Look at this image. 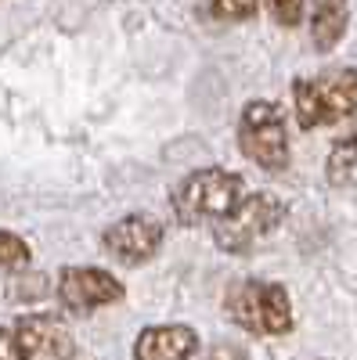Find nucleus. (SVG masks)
<instances>
[{"instance_id":"obj_1","label":"nucleus","mask_w":357,"mask_h":360,"mask_svg":"<svg viewBox=\"0 0 357 360\" xmlns=\"http://www.w3.org/2000/svg\"><path fill=\"white\" fill-rule=\"evenodd\" d=\"M292 98H296V115H300L303 130L346 119L357 112V69H336V72H321L314 79H296Z\"/></svg>"},{"instance_id":"obj_2","label":"nucleus","mask_w":357,"mask_h":360,"mask_svg":"<svg viewBox=\"0 0 357 360\" xmlns=\"http://www.w3.org/2000/svg\"><path fill=\"white\" fill-rule=\"evenodd\" d=\"M238 191L242 180L227 169H199L188 180H181V188L173 191V209L181 224H206V220H224L231 209L238 205Z\"/></svg>"},{"instance_id":"obj_3","label":"nucleus","mask_w":357,"mask_h":360,"mask_svg":"<svg viewBox=\"0 0 357 360\" xmlns=\"http://www.w3.org/2000/svg\"><path fill=\"white\" fill-rule=\"evenodd\" d=\"M227 314L253 335H285L292 328V307L282 285L242 281L227 295Z\"/></svg>"},{"instance_id":"obj_4","label":"nucleus","mask_w":357,"mask_h":360,"mask_svg":"<svg viewBox=\"0 0 357 360\" xmlns=\"http://www.w3.org/2000/svg\"><path fill=\"white\" fill-rule=\"evenodd\" d=\"M238 144L242 152L263 166V169H285L289 166V137H285V119L282 108L271 101H249L242 112V127H238Z\"/></svg>"},{"instance_id":"obj_5","label":"nucleus","mask_w":357,"mask_h":360,"mask_svg":"<svg viewBox=\"0 0 357 360\" xmlns=\"http://www.w3.org/2000/svg\"><path fill=\"white\" fill-rule=\"evenodd\" d=\"M282 217H285V205L275 195L260 191V195L242 198L224 220H217L213 238H217V245L224 252H246L249 245L260 242L263 234H271L282 224Z\"/></svg>"},{"instance_id":"obj_6","label":"nucleus","mask_w":357,"mask_h":360,"mask_svg":"<svg viewBox=\"0 0 357 360\" xmlns=\"http://www.w3.org/2000/svg\"><path fill=\"white\" fill-rule=\"evenodd\" d=\"M58 295L62 303L76 314H91L98 307H108L123 295V285H119L112 274L105 270H94V266H69L62 281H58Z\"/></svg>"},{"instance_id":"obj_7","label":"nucleus","mask_w":357,"mask_h":360,"mask_svg":"<svg viewBox=\"0 0 357 360\" xmlns=\"http://www.w3.org/2000/svg\"><path fill=\"white\" fill-rule=\"evenodd\" d=\"M22 360H73L76 342L58 317H22L15 328Z\"/></svg>"},{"instance_id":"obj_8","label":"nucleus","mask_w":357,"mask_h":360,"mask_svg":"<svg viewBox=\"0 0 357 360\" xmlns=\"http://www.w3.org/2000/svg\"><path fill=\"white\" fill-rule=\"evenodd\" d=\"M159 245H163V224L156 217H144V213L123 217L119 224H112L105 231V249L123 263L152 259Z\"/></svg>"},{"instance_id":"obj_9","label":"nucleus","mask_w":357,"mask_h":360,"mask_svg":"<svg viewBox=\"0 0 357 360\" xmlns=\"http://www.w3.org/2000/svg\"><path fill=\"white\" fill-rule=\"evenodd\" d=\"M199 339L184 324H166V328H144L137 335L134 356L137 360H188L195 353Z\"/></svg>"},{"instance_id":"obj_10","label":"nucleus","mask_w":357,"mask_h":360,"mask_svg":"<svg viewBox=\"0 0 357 360\" xmlns=\"http://www.w3.org/2000/svg\"><path fill=\"white\" fill-rule=\"evenodd\" d=\"M350 18V0H311V37L318 51H332Z\"/></svg>"},{"instance_id":"obj_11","label":"nucleus","mask_w":357,"mask_h":360,"mask_svg":"<svg viewBox=\"0 0 357 360\" xmlns=\"http://www.w3.org/2000/svg\"><path fill=\"white\" fill-rule=\"evenodd\" d=\"M353 173H357V134L346 137V141H339L332 159H329V176L339 180V184H346Z\"/></svg>"},{"instance_id":"obj_12","label":"nucleus","mask_w":357,"mask_h":360,"mask_svg":"<svg viewBox=\"0 0 357 360\" xmlns=\"http://www.w3.org/2000/svg\"><path fill=\"white\" fill-rule=\"evenodd\" d=\"M210 15L220 22H242L256 15V0H210Z\"/></svg>"},{"instance_id":"obj_13","label":"nucleus","mask_w":357,"mask_h":360,"mask_svg":"<svg viewBox=\"0 0 357 360\" xmlns=\"http://www.w3.org/2000/svg\"><path fill=\"white\" fill-rule=\"evenodd\" d=\"M29 263V245L18 234L0 231V266H25Z\"/></svg>"},{"instance_id":"obj_14","label":"nucleus","mask_w":357,"mask_h":360,"mask_svg":"<svg viewBox=\"0 0 357 360\" xmlns=\"http://www.w3.org/2000/svg\"><path fill=\"white\" fill-rule=\"evenodd\" d=\"M267 8H271L275 22L285 29L300 25V18H303V0H267Z\"/></svg>"},{"instance_id":"obj_15","label":"nucleus","mask_w":357,"mask_h":360,"mask_svg":"<svg viewBox=\"0 0 357 360\" xmlns=\"http://www.w3.org/2000/svg\"><path fill=\"white\" fill-rule=\"evenodd\" d=\"M0 360H22V356H18L15 332H8V328H0Z\"/></svg>"}]
</instances>
